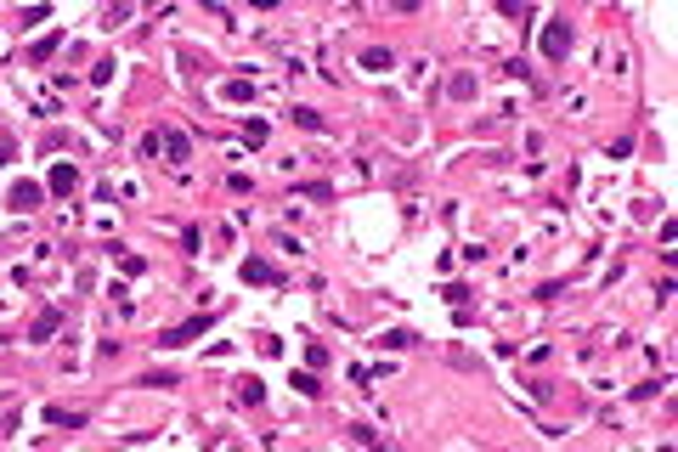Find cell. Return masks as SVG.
<instances>
[{
  "label": "cell",
  "instance_id": "6da1fadb",
  "mask_svg": "<svg viewBox=\"0 0 678 452\" xmlns=\"http://www.w3.org/2000/svg\"><path fill=\"white\" fill-rule=\"evenodd\" d=\"M543 51H548V57H565V51H571V23L554 17V23L543 29Z\"/></svg>",
  "mask_w": 678,
  "mask_h": 452
},
{
  "label": "cell",
  "instance_id": "7a4b0ae2",
  "mask_svg": "<svg viewBox=\"0 0 678 452\" xmlns=\"http://www.w3.org/2000/svg\"><path fill=\"white\" fill-rule=\"evenodd\" d=\"M210 322H215V317H192V322H181V328H170V334H164L158 345H187V339H198V334H204Z\"/></svg>",
  "mask_w": 678,
  "mask_h": 452
},
{
  "label": "cell",
  "instance_id": "3957f363",
  "mask_svg": "<svg viewBox=\"0 0 678 452\" xmlns=\"http://www.w3.org/2000/svg\"><path fill=\"white\" fill-rule=\"evenodd\" d=\"M74 164H57V170H51V192H74Z\"/></svg>",
  "mask_w": 678,
  "mask_h": 452
},
{
  "label": "cell",
  "instance_id": "277c9868",
  "mask_svg": "<svg viewBox=\"0 0 678 452\" xmlns=\"http://www.w3.org/2000/svg\"><path fill=\"white\" fill-rule=\"evenodd\" d=\"M243 277H249V283H277V272H272L266 260H249V266H243Z\"/></svg>",
  "mask_w": 678,
  "mask_h": 452
},
{
  "label": "cell",
  "instance_id": "5b68a950",
  "mask_svg": "<svg viewBox=\"0 0 678 452\" xmlns=\"http://www.w3.org/2000/svg\"><path fill=\"white\" fill-rule=\"evenodd\" d=\"M237 396H243L249 407H255V401H266V390H260V379H243V384H237Z\"/></svg>",
  "mask_w": 678,
  "mask_h": 452
},
{
  "label": "cell",
  "instance_id": "8992f818",
  "mask_svg": "<svg viewBox=\"0 0 678 452\" xmlns=\"http://www.w3.org/2000/svg\"><path fill=\"white\" fill-rule=\"evenodd\" d=\"M221 96H232V102H249V96H255V91H249V85H243V79H232V85H226Z\"/></svg>",
  "mask_w": 678,
  "mask_h": 452
}]
</instances>
